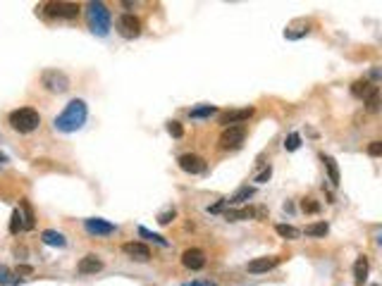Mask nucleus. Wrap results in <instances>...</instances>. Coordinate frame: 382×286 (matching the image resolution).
<instances>
[{
    "instance_id": "2f4dec72",
    "label": "nucleus",
    "mask_w": 382,
    "mask_h": 286,
    "mask_svg": "<svg viewBox=\"0 0 382 286\" xmlns=\"http://www.w3.org/2000/svg\"><path fill=\"white\" fill-rule=\"evenodd\" d=\"M174 214H177V212H174V207H170V210H165V212L158 214V222H160V224H170L174 220Z\"/></svg>"
},
{
    "instance_id": "72a5a7b5",
    "label": "nucleus",
    "mask_w": 382,
    "mask_h": 286,
    "mask_svg": "<svg viewBox=\"0 0 382 286\" xmlns=\"http://www.w3.org/2000/svg\"><path fill=\"white\" fill-rule=\"evenodd\" d=\"M270 174H273V167H270V165H268V167H265V170L261 172V174H258V177H256V181H258V184H265V181H268V179H270Z\"/></svg>"
},
{
    "instance_id": "a878e982",
    "label": "nucleus",
    "mask_w": 382,
    "mask_h": 286,
    "mask_svg": "<svg viewBox=\"0 0 382 286\" xmlns=\"http://www.w3.org/2000/svg\"><path fill=\"white\" fill-rule=\"evenodd\" d=\"M22 210H24V229H34V212H31V205L27 200H22Z\"/></svg>"
},
{
    "instance_id": "dca6fc26",
    "label": "nucleus",
    "mask_w": 382,
    "mask_h": 286,
    "mask_svg": "<svg viewBox=\"0 0 382 286\" xmlns=\"http://www.w3.org/2000/svg\"><path fill=\"white\" fill-rule=\"evenodd\" d=\"M365 277H368V258H365V255H361V258H356V262H354V279H356V286H363Z\"/></svg>"
},
{
    "instance_id": "4be33fe9",
    "label": "nucleus",
    "mask_w": 382,
    "mask_h": 286,
    "mask_svg": "<svg viewBox=\"0 0 382 286\" xmlns=\"http://www.w3.org/2000/svg\"><path fill=\"white\" fill-rule=\"evenodd\" d=\"M253 193H256V188H253V186H241V188L237 191V193H234L232 198H227V200H229V205H239V203L248 200V198L253 196Z\"/></svg>"
},
{
    "instance_id": "5701e85b",
    "label": "nucleus",
    "mask_w": 382,
    "mask_h": 286,
    "mask_svg": "<svg viewBox=\"0 0 382 286\" xmlns=\"http://www.w3.org/2000/svg\"><path fill=\"white\" fill-rule=\"evenodd\" d=\"M330 232V224L328 222H313L306 227V236H313V239H318V236H325V234Z\"/></svg>"
},
{
    "instance_id": "c9c22d12",
    "label": "nucleus",
    "mask_w": 382,
    "mask_h": 286,
    "mask_svg": "<svg viewBox=\"0 0 382 286\" xmlns=\"http://www.w3.org/2000/svg\"><path fill=\"white\" fill-rule=\"evenodd\" d=\"M225 205H229V200H220V203H215L213 207H208V212H220Z\"/></svg>"
},
{
    "instance_id": "393cba45",
    "label": "nucleus",
    "mask_w": 382,
    "mask_h": 286,
    "mask_svg": "<svg viewBox=\"0 0 382 286\" xmlns=\"http://www.w3.org/2000/svg\"><path fill=\"white\" fill-rule=\"evenodd\" d=\"M24 217L19 214V210H15L12 212V220H10V234H19V229H24V222H22Z\"/></svg>"
},
{
    "instance_id": "ddd939ff",
    "label": "nucleus",
    "mask_w": 382,
    "mask_h": 286,
    "mask_svg": "<svg viewBox=\"0 0 382 286\" xmlns=\"http://www.w3.org/2000/svg\"><path fill=\"white\" fill-rule=\"evenodd\" d=\"M280 265V258L277 255H265V258H256L251 260L248 265H246V269L251 272V274H261V272H268V269H273Z\"/></svg>"
},
{
    "instance_id": "e433bc0d",
    "label": "nucleus",
    "mask_w": 382,
    "mask_h": 286,
    "mask_svg": "<svg viewBox=\"0 0 382 286\" xmlns=\"http://www.w3.org/2000/svg\"><path fill=\"white\" fill-rule=\"evenodd\" d=\"M34 272V267H29V265H17V274H31Z\"/></svg>"
},
{
    "instance_id": "58836bf2",
    "label": "nucleus",
    "mask_w": 382,
    "mask_h": 286,
    "mask_svg": "<svg viewBox=\"0 0 382 286\" xmlns=\"http://www.w3.org/2000/svg\"><path fill=\"white\" fill-rule=\"evenodd\" d=\"M373 286H377V284H373Z\"/></svg>"
},
{
    "instance_id": "6ab92c4d",
    "label": "nucleus",
    "mask_w": 382,
    "mask_h": 286,
    "mask_svg": "<svg viewBox=\"0 0 382 286\" xmlns=\"http://www.w3.org/2000/svg\"><path fill=\"white\" fill-rule=\"evenodd\" d=\"M256 214V210H251V207H244V210H227L225 212V220L227 222H241V220H251Z\"/></svg>"
},
{
    "instance_id": "9d476101",
    "label": "nucleus",
    "mask_w": 382,
    "mask_h": 286,
    "mask_svg": "<svg viewBox=\"0 0 382 286\" xmlns=\"http://www.w3.org/2000/svg\"><path fill=\"white\" fill-rule=\"evenodd\" d=\"M182 265L186 269H194V272H196V269H203L206 267V253L201 248H186L182 253Z\"/></svg>"
},
{
    "instance_id": "473e14b6",
    "label": "nucleus",
    "mask_w": 382,
    "mask_h": 286,
    "mask_svg": "<svg viewBox=\"0 0 382 286\" xmlns=\"http://www.w3.org/2000/svg\"><path fill=\"white\" fill-rule=\"evenodd\" d=\"M368 155H373V158H380V155H382V141L368 143Z\"/></svg>"
},
{
    "instance_id": "aec40b11",
    "label": "nucleus",
    "mask_w": 382,
    "mask_h": 286,
    "mask_svg": "<svg viewBox=\"0 0 382 286\" xmlns=\"http://www.w3.org/2000/svg\"><path fill=\"white\" fill-rule=\"evenodd\" d=\"M215 112H218V107L215 105H199V107H191L189 117L191 119H206V117L215 115Z\"/></svg>"
},
{
    "instance_id": "c85d7f7f",
    "label": "nucleus",
    "mask_w": 382,
    "mask_h": 286,
    "mask_svg": "<svg viewBox=\"0 0 382 286\" xmlns=\"http://www.w3.org/2000/svg\"><path fill=\"white\" fill-rule=\"evenodd\" d=\"M301 210H303V212H308V214H315V212H320V205L315 203V200L306 198V200L301 203Z\"/></svg>"
},
{
    "instance_id": "bb28decb",
    "label": "nucleus",
    "mask_w": 382,
    "mask_h": 286,
    "mask_svg": "<svg viewBox=\"0 0 382 286\" xmlns=\"http://www.w3.org/2000/svg\"><path fill=\"white\" fill-rule=\"evenodd\" d=\"M299 146H301V136L296 134V131H294V134H289L287 138H284V148H287V151H296Z\"/></svg>"
},
{
    "instance_id": "4468645a",
    "label": "nucleus",
    "mask_w": 382,
    "mask_h": 286,
    "mask_svg": "<svg viewBox=\"0 0 382 286\" xmlns=\"http://www.w3.org/2000/svg\"><path fill=\"white\" fill-rule=\"evenodd\" d=\"M100 269H103V260L96 258V255H84V258L79 260V265H77V272H79V274H96Z\"/></svg>"
},
{
    "instance_id": "423d86ee",
    "label": "nucleus",
    "mask_w": 382,
    "mask_h": 286,
    "mask_svg": "<svg viewBox=\"0 0 382 286\" xmlns=\"http://www.w3.org/2000/svg\"><path fill=\"white\" fill-rule=\"evenodd\" d=\"M48 17H62V19H74L79 15V5L77 3H46L43 5Z\"/></svg>"
},
{
    "instance_id": "412c9836",
    "label": "nucleus",
    "mask_w": 382,
    "mask_h": 286,
    "mask_svg": "<svg viewBox=\"0 0 382 286\" xmlns=\"http://www.w3.org/2000/svg\"><path fill=\"white\" fill-rule=\"evenodd\" d=\"M275 232L280 234L282 239H287V241H296V239L301 236V232L296 229V227H291V224H277V227H275Z\"/></svg>"
},
{
    "instance_id": "f3484780",
    "label": "nucleus",
    "mask_w": 382,
    "mask_h": 286,
    "mask_svg": "<svg viewBox=\"0 0 382 286\" xmlns=\"http://www.w3.org/2000/svg\"><path fill=\"white\" fill-rule=\"evenodd\" d=\"M41 239H43V243H46V246H57V248H62L65 243H67L65 234L55 232V229H46V232L41 234Z\"/></svg>"
},
{
    "instance_id": "9b49d317",
    "label": "nucleus",
    "mask_w": 382,
    "mask_h": 286,
    "mask_svg": "<svg viewBox=\"0 0 382 286\" xmlns=\"http://www.w3.org/2000/svg\"><path fill=\"white\" fill-rule=\"evenodd\" d=\"M253 112H256L253 107H241V110H227V112H222V115H220V124H225V126H237L239 122H246V119L253 115Z\"/></svg>"
},
{
    "instance_id": "6e6552de",
    "label": "nucleus",
    "mask_w": 382,
    "mask_h": 286,
    "mask_svg": "<svg viewBox=\"0 0 382 286\" xmlns=\"http://www.w3.org/2000/svg\"><path fill=\"white\" fill-rule=\"evenodd\" d=\"M179 167L186 174H201V172H206V160L201 155H196V153H184L179 158Z\"/></svg>"
},
{
    "instance_id": "cd10ccee",
    "label": "nucleus",
    "mask_w": 382,
    "mask_h": 286,
    "mask_svg": "<svg viewBox=\"0 0 382 286\" xmlns=\"http://www.w3.org/2000/svg\"><path fill=\"white\" fill-rule=\"evenodd\" d=\"M167 134L172 136V138H182V136H184V126L179 124V122H170V124H167Z\"/></svg>"
},
{
    "instance_id": "1a4fd4ad",
    "label": "nucleus",
    "mask_w": 382,
    "mask_h": 286,
    "mask_svg": "<svg viewBox=\"0 0 382 286\" xmlns=\"http://www.w3.org/2000/svg\"><path fill=\"white\" fill-rule=\"evenodd\" d=\"M84 229L91 234V236H108V234H115V224L112 222H105V220H100V217H91V220H86L84 222Z\"/></svg>"
},
{
    "instance_id": "0eeeda50",
    "label": "nucleus",
    "mask_w": 382,
    "mask_h": 286,
    "mask_svg": "<svg viewBox=\"0 0 382 286\" xmlns=\"http://www.w3.org/2000/svg\"><path fill=\"white\" fill-rule=\"evenodd\" d=\"M117 31L122 38H137L139 34H141V22H139L134 15H122V17L117 19Z\"/></svg>"
},
{
    "instance_id": "20e7f679",
    "label": "nucleus",
    "mask_w": 382,
    "mask_h": 286,
    "mask_svg": "<svg viewBox=\"0 0 382 286\" xmlns=\"http://www.w3.org/2000/svg\"><path fill=\"white\" fill-rule=\"evenodd\" d=\"M41 84H43L50 93H65V91H70V77L60 69H46L41 74Z\"/></svg>"
},
{
    "instance_id": "4c0bfd02",
    "label": "nucleus",
    "mask_w": 382,
    "mask_h": 286,
    "mask_svg": "<svg viewBox=\"0 0 382 286\" xmlns=\"http://www.w3.org/2000/svg\"><path fill=\"white\" fill-rule=\"evenodd\" d=\"M5 162H8V158H5V155H3V153H0V167H3V165H5Z\"/></svg>"
},
{
    "instance_id": "f257e3e1",
    "label": "nucleus",
    "mask_w": 382,
    "mask_h": 286,
    "mask_svg": "<svg viewBox=\"0 0 382 286\" xmlns=\"http://www.w3.org/2000/svg\"><path fill=\"white\" fill-rule=\"evenodd\" d=\"M86 115H89V107H86V103H84L82 98H74L70 100L67 105H65V110L60 112V115L55 117V129L57 131H65V134H72V131H79L84 126V122H86Z\"/></svg>"
},
{
    "instance_id": "b1692460",
    "label": "nucleus",
    "mask_w": 382,
    "mask_h": 286,
    "mask_svg": "<svg viewBox=\"0 0 382 286\" xmlns=\"http://www.w3.org/2000/svg\"><path fill=\"white\" fill-rule=\"evenodd\" d=\"M139 234L144 236V239H148V241H153V243H158V246H167V241H165L160 234H153V232H148L146 227H139Z\"/></svg>"
},
{
    "instance_id": "39448f33",
    "label": "nucleus",
    "mask_w": 382,
    "mask_h": 286,
    "mask_svg": "<svg viewBox=\"0 0 382 286\" xmlns=\"http://www.w3.org/2000/svg\"><path fill=\"white\" fill-rule=\"evenodd\" d=\"M246 138V126L237 124V126H227L222 136H220V148L222 151H237L241 148V143Z\"/></svg>"
},
{
    "instance_id": "2eb2a0df",
    "label": "nucleus",
    "mask_w": 382,
    "mask_h": 286,
    "mask_svg": "<svg viewBox=\"0 0 382 286\" xmlns=\"http://www.w3.org/2000/svg\"><path fill=\"white\" fill-rule=\"evenodd\" d=\"M351 93H354L356 98H363V103L373 93H377V86H375L373 81H368V79H361V81H354V86H351Z\"/></svg>"
},
{
    "instance_id": "f03ea898",
    "label": "nucleus",
    "mask_w": 382,
    "mask_h": 286,
    "mask_svg": "<svg viewBox=\"0 0 382 286\" xmlns=\"http://www.w3.org/2000/svg\"><path fill=\"white\" fill-rule=\"evenodd\" d=\"M38 124H41V115L31 107H19L10 112V126L19 134H31L38 129Z\"/></svg>"
},
{
    "instance_id": "f704fd0d",
    "label": "nucleus",
    "mask_w": 382,
    "mask_h": 286,
    "mask_svg": "<svg viewBox=\"0 0 382 286\" xmlns=\"http://www.w3.org/2000/svg\"><path fill=\"white\" fill-rule=\"evenodd\" d=\"M182 286H218V284H213V281H203V279H196V281H186V284Z\"/></svg>"
},
{
    "instance_id": "f8f14e48",
    "label": "nucleus",
    "mask_w": 382,
    "mask_h": 286,
    "mask_svg": "<svg viewBox=\"0 0 382 286\" xmlns=\"http://www.w3.org/2000/svg\"><path fill=\"white\" fill-rule=\"evenodd\" d=\"M122 253L129 255L132 260H137V262H148V260H151V248L144 246V243H139V241L124 243V246H122Z\"/></svg>"
},
{
    "instance_id": "a211bd4d",
    "label": "nucleus",
    "mask_w": 382,
    "mask_h": 286,
    "mask_svg": "<svg viewBox=\"0 0 382 286\" xmlns=\"http://www.w3.org/2000/svg\"><path fill=\"white\" fill-rule=\"evenodd\" d=\"M323 162H325V170H328V177L332 184H339V167H337V160L332 155H323Z\"/></svg>"
},
{
    "instance_id": "7ed1b4c3",
    "label": "nucleus",
    "mask_w": 382,
    "mask_h": 286,
    "mask_svg": "<svg viewBox=\"0 0 382 286\" xmlns=\"http://www.w3.org/2000/svg\"><path fill=\"white\" fill-rule=\"evenodd\" d=\"M86 19H89V29L96 36H105L110 31V10L103 3H89L86 5Z\"/></svg>"
},
{
    "instance_id": "c756f323",
    "label": "nucleus",
    "mask_w": 382,
    "mask_h": 286,
    "mask_svg": "<svg viewBox=\"0 0 382 286\" xmlns=\"http://www.w3.org/2000/svg\"><path fill=\"white\" fill-rule=\"evenodd\" d=\"M12 284H15V281H12V274H10V269L0 265V286H12Z\"/></svg>"
},
{
    "instance_id": "7c9ffc66",
    "label": "nucleus",
    "mask_w": 382,
    "mask_h": 286,
    "mask_svg": "<svg viewBox=\"0 0 382 286\" xmlns=\"http://www.w3.org/2000/svg\"><path fill=\"white\" fill-rule=\"evenodd\" d=\"M365 107H368V110H370V112H375V110H377V107H380V91H377V93H373V96H370V98L365 100Z\"/></svg>"
}]
</instances>
